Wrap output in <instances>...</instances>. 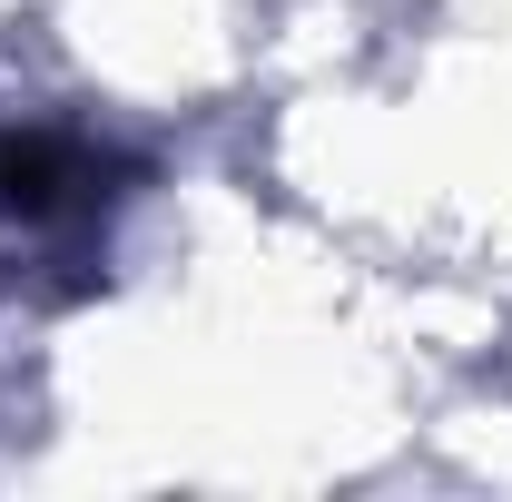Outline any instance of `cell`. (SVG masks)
Returning a JSON list of instances; mask_svg holds the SVG:
<instances>
[{"instance_id": "1", "label": "cell", "mask_w": 512, "mask_h": 502, "mask_svg": "<svg viewBox=\"0 0 512 502\" xmlns=\"http://www.w3.org/2000/svg\"><path fill=\"white\" fill-rule=\"evenodd\" d=\"M99 207H109V188H99V158L79 138H60V128H0V217H20L40 237V227H79Z\"/></svg>"}]
</instances>
